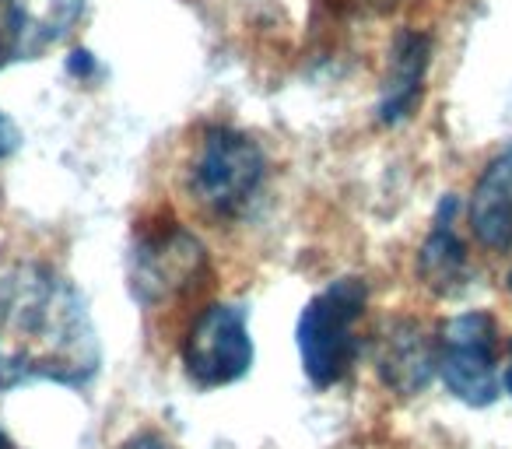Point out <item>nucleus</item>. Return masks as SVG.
<instances>
[{
    "instance_id": "1",
    "label": "nucleus",
    "mask_w": 512,
    "mask_h": 449,
    "mask_svg": "<svg viewBox=\"0 0 512 449\" xmlns=\"http://www.w3.org/2000/svg\"><path fill=\"white\" fill-rule=\"evenodd\" d=\"M99 334L88 302L46 264L0 274V386L36 379L85 386L99 372Z\"/></svg>"
},
{
    "instance_id": "2",
    "label": "nucleus",
    "mask_w": 512,
    "mask_h": 449,
    "mask_svg": "<svg viewBox=\"0 0 512 449\" xmlns=\"http://www.w3.org/2000/svg\"><path fill=\"white\" fill-rule=\"evenodd\" d=\"M369 288L362 278H341L323 288L299 316L302 369L316 386H334L351 372L362 351L358 323L365 316Z\"/></svg>"
},
{
    "instance_id": "3",
    "label": "nucleus",
    "mask_w": 512,
    "mask_h": 449,
    "mask_svg": "<svg viewBox=\"0 0 512 449\" xmlns=\"http://www.w3.org/2000/svg\"><path fill=\"white\" fill-rule=\"evenodd\" d=\"M267 176V158L253 137L232 127L207 130L190 172V190L218 218H235L249 207Z\"/></svg>"
},
{
    "instance_id": "4",
    "label": "nucleus",
    "mask_w": 512,
    "mask_h": 449,
    "mask_svg": "<svg viewBox=\"0 0 512 449\" xmlns=\"http://www.w3.org/2000/svg\"><path fill=\"white\" fill-rule=\"evenodd\" d=\"M204 267V246L179 225H162L144 232L130 253V292L141 306H162L176 295L193 292Z\"/></svg>"
},
{
    "instance_id": "5",
    "label": "nucleus",
    "mask_w": 512,
    "mask_h": 449,
    "mask_svg": "<svg viewBox=\"0 0 512 449\" xmlns=\"http://www.w3.org/2000/svg\"><path fill=\"white\" fill-rule=\"evenodd\" d=\"M186 376L197 386H228L242 379L253 365V341H249V323L242 306H207L193 320L190 334L183 341Z\"/></svg>"
},
{
    "instance_id": "6",
    "label": "nucleus",
    "mask_w": 512,
    "mask_h": 449,
    "mask_svg": "<svg viewBox=\"0 0 512 449\" xmlns=\"http://www.w3.org/2000/svg\"><path fill=\"white\" fill-rule=\"evenodd\" d=\"M439 372L460 400L484 407L498 397L495 379V320L488 313H463L442 327Z\"/></svg>"
},
{
    "instance_id": "7",
    "label": "nucleus",
    "mask_w": 512,
    "mask_h": 449,
    "mask_svg": "<svg viewBox=\"0 0 512 449\" xmlns=\"http://www.w3.org/2000/svg\"><path fill=\"white\" fill-rule=\"evenodd\" d=\"M85 0H0V22L8 36V53L36 60L71 36L81 22Z\"/></svg>"
},
{
    "instance_id": "8",
    "label": "nucleus",
    "mask_w": 512,
    "mask_h": 449,
    "mask_svg": "<svg viewBox=\"0 0 512 449\" xmlns=\"http://www.w3.org/2000/svg\"><path fill=\"white\" fill-rule=\"evenodd\" d=\"M376 365L386 386H393L397 393H418L432 379L435 365H439V351L432 348L421 323L393 320L379 337Z\"/></svg>"
},
{
    "instance_id": "9",
    "label": "nucleus",
    "mask_w": 512,
    "mask_h": 449,
    "mask_svg": "<svg viewBox=\"0 0 512 449\" xmlns=\"http://www.w3.org/2000/svg\"><path fill=\"white\" fill-rule=\"evenodd\" d=\"M470 225H474V236L491 250L512 246V148L498 155L477 179L474 200H470Z\"/></svg>"
},
{
    "instance_id": "10",
    "label": "nucleus",
    "mask_w": 512,
    "mask_h": 449,
    "mask_svg": "<svg viewBox=\"0 0 512 449\" xmlns=\"http://www.w3.org/2000/svg\"><path fill=\"white\" fill-rule=\"evenodd\" d=\"M425 71H428V39L421 32H400L390 53L383 99H379V120L400 123L411 116V109L418 106Z\"/></svg>"
},
{
    "instance_id": "11",
    "label": "nucleus",
    "mask_w": 512,
    "mask_h": 449,
    "mask_svg": "<svg viewBox=\"0 0 512 449\" xmlns=\"http://www.w3.org/2000/svg\"><path fill=\"white\" fill-rule=\"evenodd\" d=\"M456 218V197H446L435 214L432 236L425 239L418 253V274L432 292L456 295L467 281V250L453 232Z\"/></svg>"
},
{
    "instance_id": "12",
    "label": "nucleus",
    "mask_w": 512,
    "mask_h": 449,
    "mask_svg": "<svg viewBox=\"0 0 512 449\" xmlns=\"http://www.w3.org/2000/svg\"><path fill=\"white\" fill-rule=\"evenodd\" d=\"M123 449H169V442L158 439L155 432H141V435H134Z\"/></svg>"
},
{
    "instance_id": "13",
    "label": "nucleus",
    "mask_w": 512,
    "mask_h": 449,
    "mask_svg": "<svg viewBox=\"0 0 512 449\" xmlns=\"http://www.w3.org/2000/svg\"><path fill=\"white\" fill-rule=\"evenodd\" d=\"M15 144H18L15 127H11V123L4 120V116H0V158L11 155V151H15Z\"/></svg>"
},
{
    "instance_id": "14",
    "label": "nucleus",
    "mask_w": 512,
    "mask_h": 449,
    "mask_svg": "<svg viewBox=\"0 0 512 449\" xmlns=\"http://www.w3.org/2000/svg\"><path fill=\"white\" fill-rule=\"evenodd\" d=\"M505 386H509V393H512V355H509V369H505Z\"/></svg>"
},
{
    "instance_id": "15",
    "label": "nucleus",
    "mask_w": 512,
    "mask_h": 449,
    "mask_svg": "<svg viewBox=\"0 0 512 449\" xmlns=\"http://www.w3.org/2000/svg\"><path fill=\"white\" fill-rule=\"evenodd\" d=\"M0 449H15V446L8 442V435H4V432H0Z\"/></svg>"
},
{
    "instance_id": "16",
    "label": "nucleus",
    "mask_w": 512,
    "mask_h": 449,
    "mask_svg": "<svg viewBox=\"0 0 512 449\" xmlns=\"http://www.w3.org/2000/svg\"><path fill=\"white\" fill-rule=\"evenodd\" d=\"M509 288H512V274H509Z\"/></svg>"
}]
</instances>
